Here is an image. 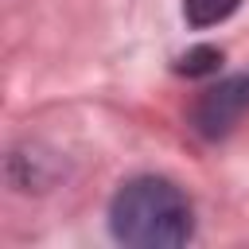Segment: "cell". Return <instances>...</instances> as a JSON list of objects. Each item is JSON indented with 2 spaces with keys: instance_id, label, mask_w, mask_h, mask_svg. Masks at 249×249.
<instances>
[{
  "instance_id": "obj_1",
  "label": "cell",
  "mask_w": 249,
  "mask_h": 249,
  "mask_svg": "<svg viewBox=\"0 0 249 249\" xmlns=\"http://www.w3.org/2000/svg\"><path fill=\"white\" fill-rule=\"evenodd\" d=\"M109 226L113 237L136 249H171L187 245L195 233V210L191 198L160 175H140L128 179L109 206Z\"/></svg>"
},
{
  "instance_id": "obj_2",
  "label": "cell",
  "mask_w": 249,
  "mask_h": 249,
  "mask_svg": "<svg viewBox=\"0 0 249 249\" xmlns=\"http://www.w3.org/2000/svg\"><path fill=\"white\" fill-rule=\"evenodd\" d=\"M245 109H249V74H237V78H226V82L210 86L195 101L191 121H195V128L206 140H218V136H226L237 124V117Z\"/></svg>"
},
{
  "instance_id": "obj_3",
  "label": "cell",
  "mask_w": 249,
  "mask_h": 249,
  "mask_svg": "<svg viewBox=\"0 0 249 249\" xmlns=\"http://www.w3.org/2000/svg\"><path fill=\"white\" fill-rule=\"evenodd\" d=\"M241 0H183V16L191 27H214L237 12Z\"/></svg>"
},
{
  "instance_id": "obj_4",
  "label": "cell",
  "mask_w": 249,
  "mask_h": 249,
  "mask_svg": "<svg viewBox=\"0 0 249 249\" xmlns=\"http://www.w3.org/2000/svg\"><path fill=\"white\" fill-rule=\"evenodd\" d=\"M222 66V51L218 47H210V43H198V47H191L179 62H175V70L179 74H187V78H198V74H214Z\"/></svg>"
}]
</instances>
